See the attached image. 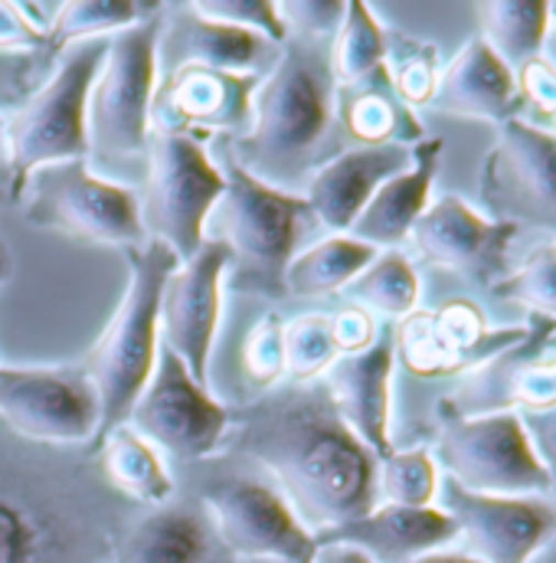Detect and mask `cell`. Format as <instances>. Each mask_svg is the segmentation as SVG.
I'll use <instances>...</instances> for the list:
<instances>
[{
	"instance_id": "11a10c76",
	"label": "cell",
	"mask_w": 556,
	"mask_h": 563,
	"mask_svg": "<svg viewBox=\"0 0 556 563\" xmlns=\"http://www.w3.org/2000/svg\"><path fill=\"white\" fill-rule=\"evenodd\" d=\"M554 125H556V119H554ZM554 139H556V129H554Z\"/></svg>"
},
{
	"instance_id": "7402d4cb",
	"label": "cell",
	"mask_w": 556,
	"mask_h": 563,
	"mask_svg": "<svg viewBox=\"0 0 556 563\" xmlns=\"http://www.w3.org/2000/svg\"><path fill=\"white\" fill-rule=\"evenodd\" d=\"M397 367L393 351V324H383L377 341L367 351L337 357L324 374L321 387L334 404L344 426L377 455L393 452L390 439V380Z\"/></svg>"
},
{
	"instance_id": "f907efd6",
	"label": "cell",
	"mask_w": 556,
	"mask_h": 563,
	"mask_svg": "<svg viewBox=\"0 0 556 563\" xmlns=\"http://www.w3.org/2000/svg\"><path fill=\"white\" fill-rule=\"evenodd\" d=\"M10 269H13V260H10V250L0 243V285H3V279L10 276Z\"/></svg>"
},
{
	"instance_id": "74e56055",
	"label": "cell",
	"mask_w": 556,
	"mask_h": 563,
	"mask_svg": "<svg viewBox=\"0 0 556 563\" xmlns=\"http://www.w3.org/2000/svg\"><path fill=\"white\" fill-rule=\"evenodd\" d=\"M498 298L531 308V314L556 321V253L554 246L534 250L521 269H514L508 279L494 288Z\"/></svg>"
},
{
	"instance_id": "d4e9b609",
	"label": "cell",
	"mask_w": 556,
	"mask_h": 563,
	"mask_svg": "<svg viewBox=\"0 0 556 563\" xmlns=\"http://www.w3.org/2000/svg\"><path fill=\"white\" fill-rule=\"evenodd\" d=\"M314 541H341L364 551L374 563H407L429 551H442L458 541L455 521L442 508H400L377 505L357 521L318 534Z\"/></svg>"
},
{
	"instance_id": "484cf974",
	"label": "cell",
	"mask_w": 556,
	"mask_h": 563,
	"mask_svg": "<svg viewBox=\"0 0 556 563\" xmlns=\"http://www.w3.org/2000/svg\"><path fill=\"white\" fill-rule=\"evenodd\" d=\"M438 161H442V139H422L413 144V164L403 174L390 177L370 197V203L360 210L347 236L374 246L377 253L400 250L429 207V190L438 174Z\"/></svg>"
},
{
	"instance_id": "ac0fdd59",
	"label": "cell",
	"mask_w": 556,
	"mask_h": 563,
	"mask_svg": "<svg viewBox=\"0 0 556 563\" xmlns=\"http://www.w3.org/2000/svg\"><path fill=\"white\" fill-rule=\"evenodd\" d=\"M518 233L485 220L458 197H442L425 207L410 243L429 266L448 269L478 291H494L511 276V243Z\"/></svg>"
},
{
	"instance_id": "7c38bea8",
	"label": "cell",
	"mask_w": 556,
	"mask_h": 563,
	"mask_svg": "<svg viewBox=\"0 0 556 563\" xmlns=\"http://www.w3.org/2000/svg\"><path fill=\"white\" fill-rule=\"evenodd\" d=\"M481 217L556 236V139L524 119L498 125L478 174Z\"/></svg>"
},
{
	"instance_id": "2e32d148",
	"label": "cell",
	"mask_w": 556,
	"mask_h": 563,
	"mask_svg": "<svg viewBox=\"0 0 556 563\" xmlns=\"http://www.w3.org/2000/svg\"><path fill=\"white\" fill-rule=\"evenodd\" d=\"M263 76L184 66L157 79L151 99V132L197 141L243 139L253 125V96Z\"/></svg>"
},
{
	"instance_id": "bcb514c9",
	"label": "cell",
	"mask_w": 556,
	"mask_h": 563,
	"mask_svg": "<svg viewBox=\"0 0 556 563\" xmlns=\"http://www.w3.org/2000/svg\"><path fill=\"white\" fill-rule=\"evenodd\" d=\"M308 563H374L364 551L341 541H314V554Z\"/></svg>"
},
{
	"instance_id": "3957f363",
	"label": "cell",
	"mask_w": 556,
	"mask_h": 563,
	"mask_svg": "<svg viewBox=\"0 0 556 563\" xmlns=\"http://www.w3.org/2000/svg\"><path fill=\"white\" fill-rule=\"evenodd\" d=\"M331 40L285 36L278 63L253 96V125L243 139H220L256 180L291 190L331 154L334 125Z\"/></svg>"
},
{
	"instance_id": "f546056e",
	"label": "cell",
	"mask_w": 556,
	"mask_h": 563,
	"mask_svg": "<svg viewBox=\"0 0 556 563\" xmlns=\"http://www.w3.org/2000/svg\"><path fill=\"white\" fill-rule=\"evenodd\" d=\"M481 43L491 46V53L518 73L531 59L541 56L544 36L551 30V7L547 3H514V0H488L475 3Z\"/></svg>"
},
{
	"instance_id": "5bb4252c",
	"label": "cell",
	"mask_w": 556,
	"mask_h": 563,
	"mask_svg": "<svg viewBox=\"0 0 556 563\" xmlns=\"http://www.w3.org/2000/svg\"><path fill=\"white\" fill-rule=\"evenodd\" d=\"M0 426L40 445L89 449L102 407L82 367H0Z\"/></svg>"
},
{
	"instance_id": "9c48e42d",
	"label": "cell",
	"mask_w": 556,
	"mask_h": 563,
	"mask_svg": "<svg viewBox=\"0 0 556 563\" xmlns=\"http://www.w3.org/2000/svg\"><path fill=\"white\" fill-rule=\"evenodd\" d=\"M223 170L207 144L190 135L151 132L141 200L144 236L164 243L180 263L207 243V220L223 197Z\"/></svg>"
},
{
	"instance_id": "d6a6232c",
	"label": "cell",
	"mask_w": 556,
	"mask_h": 563,
	"mask_svg": "<svg viewBox=\"0 0 556 563\" xmlns=\"http://www.w3.org/2000/svg\"><path fill=\"white\" fill-rule=\"evenodd\" d=\"M387 30L374 16V10L360 0H347L344 23L331 40V73L334 86H354L377 69H383Z\"/></svg>"
},
{
	"instance_id": "e575fe53",
	"label": "cell",
	"mask_w": 556,
	"mask_h": 563,
	"mask_svg": "<svg viewBox=\"0 0 556 563\" xmlns=\"http://www.w3.org/2000/svg\"><path fill=\"white\" fill-rule=\"evenodd\" d=\"M383 73L407 109L429 106L438 82V49L400 30H387Z\"/></svg>"
},
{
	"instance_id": "4dcf8cb0",
	"label": "cell",
	"mask_w": 556,
	"mask_h": 563,
	"mask_svg": "<svg viewBox=\"0 0 556 563\" xmlns=\"http://www.w3.org/2000/svg\"><path fill=\"white\" fill-rule=\"evenodd\" d=\"M337 298H341V305L360 308L370 318H383L387 324L403 321L407 314L416 311V269H413V263L400 250H387L357 279L351 282Z\"/></svg>"
},
{
	"instance_id": "f35d334b",
	"label": "cell",
	"mask_w": 556,
	"mask_h": 563,
	"mask_svg": "<svg viewBox=\"0 0 556 563\" xmlns=\"http://www.w3.org/2000/svg\"><path fill=\"white\" fill-rule=\"evenodd\" d=\"M190 7L216 23L259 33L273 43H285V26L278 20L276 0H190Z\"/></svg>"
},
{
	"instance_id": "f6af8a7d",
	"label": "cell",
	"mask_w": 556,
	"mask_h": 563,
	"mask_svg": "<svg viewBox=\"0 0 556 563\" xmlns=\"http://www.w3.org/2000/svg\"><path fill=\"white\" fill-rule=\"evenodd\" d=\"M53 49L46 36H40L16 0H0V53H46Z\"/></svg>"
},
{
	"instance_id": "1f68e13d",
	"label": "cell",
	"mask_w": 556,
	"mask_h": 563,
	"mask_svg": "<svg viewBox=\"0 0 556 563\" xmlns=\"http://www.w3.org/2000/svg\"><path fill=\"white\" fill-rule=\"evenodd\" d=\"M160 0H59L49 46L59 53L82 40H109L141 20L154 16Z\"/></svg>"
},
{
	"instance_id": "8fae6325",
	"label": "cell",
	"mask_w": 556,
	"mask_h": 563,
	"mask_svg": "<svg viewBox=\"0 0 556 563\" xmlns=\"http://www.w3.org/2000/svg\"><path fill=\"white\" fill-rule=\"evenodd\" d=\"M223 548L236 561L308 563L314 534L294 518L273 478L253 472H207L197 485Z\"/></svg>"
},
{
	"instance_id": "7a4b0ae2",
	"label": "cell",
	"mask_w": 556,
	"mask_h": 563,
	"mask_svg": "<svg viewBox=\"0 0 556 563\" xmlns=\"http://www.w3.org/2000/svg\"><path fill=\"white\" fill-rule=\"evenodd\" d=\"M138 511L102 482L89 449L0 426V563H109Z\"/></svg>"
},
{
	"instance_id": "52a82bcc",
	"label": "cell",
	"mask_w": 556,
	"mask_h": 563,
	"mask_svg": "<svg viewBox=\"0 0 556 563\" xmlns=\"http://www.w3.org/2000/svg\"><path fill=\"white\" fill-rule=\"evenodd\" d=\"M109 40H82L59 49L43 86L3 115V139L10 154V200L16 203L26 177L40 167L79 161L89 154L86 109L92 82L102 69Z\"/></svg>"
},
{
	"instance_id": "c3c4849f",
	"label": "cell",
	"mask_w": 556,
	"mask_h": 563,
	"mask_svg": "<svg viewBox=\"0 0 556 563\" xmlns=\"http://www.w3.org/2000/svg\"><path fill=\"white\" fill-rule=\"evenodd\" d=\"M10 184H13V177H10V154H7V139H3V115H0V194H7V197H10Z\"/></svg>"
},
{
	"instance_id": "ffe728a7",
	"label": "cell",
	"mask_w": 556,
	"mask_h": 563,
	"mask_svg": "<svg viewBox=\"0 0 556 563\" xmlns=\"http://www.w3.org/2000/svg\"><path fill=\"white\" fill-rule=\"evenodd\" d=\"M278 53L281 46L273 40L207 20L190 3L160 7V30H157V46H154L157 79L184 66L246 73V76L266 79L278 63Z\"/></svg>"
},
{
	"instance_id": "f5cc1de1",
	"label": "cell",
	"mask_w": 556,
	"mask_h": 563,
	"mask_svg": "<svg viewBox=\"0 0 556 563\" xmlns=\"http://www.w3.org/2000/svg\"><path fill=\"white\" fill-rule=\"evenodd\" d=\"M547 7H551V23L556 26V3H547Z\"/></svg>"
},
{
	"instance_id": "8992f818",
	"label": "cell",
	"mask_w": 556,
	"mask_h": 563,
	"mask_svg": "<svg viewBox=\"0 0 556 563\" xmlns=\"http://www.w3.org/2000/svg\"><path fill=\"white\" fill-rule=\"evenodd\" d=\"M157 30H160V10L135 26L109 36L102 69L89 92L86 161L99 177L125 187H132L129 180L138 170L144 174L147 167L151 99L157 89V63H154Z\"/></svg>"
},
{
	"instance_id": "44dd1931",
	"label": "cell",
	"mask_w": 556,
	"mask_h": 563,
	"mask_svg": "<svg viewBox=\"0 0 556 563\" xmlns=\"http://www.w3.org/2000/svg\"><path fill=\"white\" fill-rule=\"evenodd\" d=\"M413 164V147L380 144V147H341L324 164H318L301 184V200L321 230L344 236L370 197L397 174Z\"/></svg>"
},
{
	"instance_id": "d6986e66",
	"label": "cell",
	"mask_w": 556,
	"mask_h": 563,
	"mask_svg": "<svg viewBox=\"0 0 556 563\" xmlns=\"http://www.w3.org/2000/svg\"><path fill=\"white\" fill-rule=\"evenodd\" d=\"M230 253L223 243L207 240L197 256L180 263L160 295V344L170 347L187 371L210 387L213 344L220 331L223 285Z\"/></svg>"
},
{
	"instance_id": "7dc6e473",
	"label": "cell",
	"mask_w": 556,
	"mask_h": 563,
	"mask_svg": "<svg viewBox=\"0 0 556 563\" xmlns=\"http://www.w3.org/2000/svg\"><path fill=\"white\" fill-rule=\"evenodd\" d=\"M407 563H478L475 558H468L465 551H429V554H422V558H413V561Z\"/></svg>"
},
{
	"instance_id": "ab89813d",
	"label": "cell",
	"mask_w": 556,
	"mask_h": 563,
	"mask_svg": "<svg viewBox=\"0 0 556 563\" xmlns=\"http://www.w3.org/2000/svg\"><path fill=\"white\" fill-rule=\"evenodd\" d=\"M56 49L46 53H0V115H10L23 106L49 76Z\"/></svg>"
},
{
	"instance_id": "e0dca14e",
	"label": "cell",
	"mask_w": 556,
	"mask_h": 563,
	"mask_svg": "<svg viewBox=\"0 0 556 563\" xmlns=\"http://www.w3.org/2000/svg\"><path fill=\"white\" fill-rule=\"evenodd\" d=\"M527 334L524 328L488 331L485 314L468 298H452L435 311H413L393 328V351L400 364L416 377H448L475 371L501 351L514 347Z\"/></svg>"
},
{
	"instance_id": "4fadbf2b",
	"label": "cell",
	"mask_w": 556,
	"mask_h": 563,
	"mask_svg": "<svg viewBox=\"0 0 556 563\" xmlns=\"http://www.w3.org/2000/svg\"><path fill=\"white\" fill-rule=\"evenodd\" d=\"M125 426H132L157 452H167L180 462H207L223 452L230 435V410L187 371L170 347L160 344L154 374Z\"/></svg>"
},
{
	"instance_id": "60d3db41",
	"label": "cell",
	"mask_w": 556,
	"mask_h": 563,
	"mask_svg": "<svg viewBox=\"0 0 556 563\" xmlns=\"http://www.w3.org/2000/svg\"><path fill=\"white\" fill-rule=\"evenodd\" d=\"M285 36L304 40H334L344 23V0H276Z\"/></svg>"
},
{
	"instance_id": "836d02e7",
	"label": "cell",
	"mask_w": 556,
	"mask_h": 563,
	"mask_svg": "<svg viewBox=\"0 0 556 563\" xmlns=\"http://www.w3.org/2000/svg\"><path fill=\"white\" fill-rule=\"evenodd\" d=\"M438 478L442 472L429 449H393L377 465V498L380 505L432 508Z\"/></svg>"
},
{
	"instance_id": "681fc988",
	"label": "cell",
	"mask_w": 556,
	"mask_h": 563,
	"mask_svg": "<svg viewBox=\"0 0 556 563\" xmlns=\"http://www.w3.org/2000/svg\"><path fill=\"white\" fill-rule=\"evenodd\" d=\"M541 59L547 63V66H554L556 73V26L551 23V30H547V36H544V49H541Z\"/></svg>"
},
{
	"instance_id": "9a60e30c",
	"label": "cell",
	"mask_w": 556,
	"mask_h": 563,
	"mask_svg": "<svg viewBox=\"0 0 556 563\" xmlns=\"http://www.w3.org/2000/svg\"><path fill=\"white\" fill-rule=\"evenodd\" d=\"M435 501L478 563H534L556 538L551 495H475L442 475Z\"/></svg>"
},
{
	"instance_id": "f1b7e54d",
	"label": "cell",
	"mask_w": 556,
	"mask_h": 563,
	"mask_svg": "<svg viewBox=\"0 0 556 563\" xmlns=\"http://www.w3.org/2000/svg\"><path fill=\"white\" fill-rule=\"evenodd\" d=\"M380 253L354 236H324L304 246L285 273L288 298H334L357 279Z\"/></svg>"
},
{
	"instance_id": "ee69618b",
	"label": "cell",
	"mask_w": 556,
	"mask_h": 563,
	"mask_svg": "<svg viewBox=\"0 0 556 563\" xmlns=\"http://www.w3.org/2000/svg\"><path fill=\"white\" fill-rule=\"evenodd\" d=\"M524 435L531 442L534 459L541 462V468L547 472L551 485L556 492V407H544V410H518Z\"/></svg>"
},
{
	"instance_id": "8d00e7d4",
	"label": "cell",
	"mask_w": 556,
	"mask_h": 563,
	"mask_svg": "<svg viewBox=\"0 0 556 563\" xmlns=\"http://www.w3.org/2000/svg\"><path fill=\"white\" fill-rule=\"evenodd\" d=\"M240 371L246 384L259 394L276 390L285 377V321L278 311L263 314L240 344Z\"/></svg>"
},
{
	"instance_id": "7bdbcfd3",
	"label": "cell",
	"mask_w": 556,
	"mask_h": 563,
	"mask_svg": "<svg viewBox=\"0 0 556 563\" xmlns=\"http://www.w3.org/2000/svg\"><path fill=\"white\" fill-rule=\"evenodd\" d=\"M514 86L521 102H531L544 119H556V73L541 56L514 73Z\"/></svg>"
},
{
	"instance_id": "4316f807",
	"label": "cell",
	"mask_w": 556,
	"mask_h": 563,
	"mask_svg": "<svg viewBox=\"0 0 556 563\" xmlns=\"http://www.w3.org/2000/svg\"><path fill=\"white\" fill-rule=\"evenodd\" d=\"M334 125L341 129L344 139L360 147H380V144L413 147L425 139L413 109L400 102L383 69H377L374 76L354 86H341L334 92Z\"/></svg>"
},
{
	"instance_id": "816d5d0a",
	"label": "cell",
	"mask_w": 556,
	"mask_h": 563,
	"mask_svg": "<svg viewBox=\"0 0 556 563\" xmlns=\"http://www.w3.org/2000/svg\"><path fill=\"white\" fill-rule=\"evenodd\" d=\"M534 563H556V538L537 554V558H534Z\"/></svg>"
},
{
	"instance_id": "277c9868",
	"label": "cell",
	"mask_w": 556,
	"mask_h": 563,
	"mask_svg": "<svg viewBox=\"0 0 556 563\" xmlns=\"http://www.w3.org/2000/svg\"><path fill=\"white\" fill-rule=\"evenodd\" d=\"M213 154L226 187L207 220V240L226 246V279L240 295L288 298V263L304 250V236L318 230V220L311 217L301 194L269 187L243 170L223 141H213Z\"/></svg>"
},
{
	"instance_id": "5b68a950",
	"label": "cell",
	"mask_w": 556,
	"mask_h": 563,
	"mask_svg": "<svg viewBox=\"0 0 556 563\" xmlns=\"http://www.w3.org/2000/svg\"><path fill=\"white\" fill-rule=\"evenodd\" d=\"M125 263H129L125 295L109 328L82 361V371L92 380L102 407V426L96 442L129 420L135 400L154 374L157 351H160V295L170 273L180 266V260L164 243L154 240H147L138 250H125Z\"/></svg>"
},
{
	"instance_id": "603a6c76",
	"label": "cell",
	"mask_w": 556,
	"mask_h": 563,
	"mask_svg": "<svg viewBox=\"0 0 556 563\" xmlns=\"http://www.w3.org/2000/svg\"><path fill=\"white\" fill-rule=\"evenodd\" d=\"M109 563H236L197 498L141 508L119 534Z\"/></svg>"
},
{
	"instance_id": "9f6ffc18",
	"label": "cell",
	"mask_w": 556,
	"mask_h": 563,
	"mask_svg": "<svg viewBox=\"0 0 556 563\" xmlns=\"http://www.w3.org/2000/svg\"><path fill=\"white\" fill-rule=\"evenodd\" d=\"M554 253H556V243H554Z\"/></svg>"
},
{
	"instance_id": "d590c367",
	"label": "cell",
	"mask_w": 556,
	"mask_h": 563,
	"mask_svg": "<svg viewBox=\"0 0 556 563\" xmlns=\"http://www.w3.org/2000/svg\"><path fill=\"white\" fill-rule=\"evenodd\" d=\"M341 357L331 311H304L285 321V377L288 384H314Z\"/></svg>"
},
{
	"instance_id": "83f0119b",
	"label": "cell",
	"mask_w": 556,
	"mask_h": 563,
	"mask_svg": "<svg viewBox=\"0 0 556 563\" xmlns=\"http://www.w3.org/2000/svg\"><path fill=\"white\" fill-rule=\"evenodd\" d=\"M102 482L135 508H157L174 498V475L160 452L132 426H115L89 449Z\"/></svg>"
},
{
	"instance_id": "b9f144b4",
	"label": "cell",
	"mask_w": 556,
	"mask_h": 563,
	"mask_svg": "<svg viewBox=\"0 0 556 563\" xmlns=\"http://www.w3.org/2000/svg\"><path fill=\"white\" fill-rule=\"evenodd\" d=\"M380 321L370 318L367 311L360 308H351V305H341L337 311H331V331H334V341H337V351L341 357L344 354H357V351H367L377 334H380Z\"/></svg>"
},
{
	"instance_id": "ba28073f",
	"label": "cell",
	"mask_w": 556,
	"mask_h": 563,
	"mask_svg": "<svg viewBox=\"0 0 556 563\" xmlns=\"http://www.w3.org/2000/svg\"><path fill=\"white\" fill-rule=\"evenodd\" d=\"M16 203L23 220L92 246L138 250L147 243L135 187L99 177L86 157L40 167L26 177Z\"/></svg>"
},
{
	"instance_id": "6da1fadb",
	"label": "cell",
	"mask_w": 556,
	"mask_h": 563,
	"mask_svg": "<svg viewBox=\"0 0 556 563\" xmlns=\"http://www.w3.org/2000/svg\"><path fill=\"white\" fill-rule=\"evenodd\" d=\"M223 452L259 465L314 538L380 505V459L344 426L318 380L269 390L230 413Z\"/></svg>"
},
{
	"instance_id": "30bf717a",
	"label": "cell",
	"mask_w": 556,
	"mask_h": 563,
	"mask_svg": "<svg viewBox=\"0 0 556 563\" xmlns=\"http://www.w3.org/2000/svg\"><path fill=\"white\" fill-rule=\"evenodd\" d=\"M435 465L445 478L475 495H554V485L531 452L518 410L455 417L438 410Z\"/></svg>"
},
{
	"instance_id": "cb8c5ba5",
	"label": "cell",
	"mask_w": 556,
	"mask_h": 563,
	"mask_svg": "<svg viewBox=\"0 0 556 563\" xmlns=\"http://www.w3.org/2000/svg\"><path fill=\"white\" fill-rule=\"evenodd\" d=\"M429 106L445 115L478 119L491 125L521 119V109H524L518 86H514V73L478 36L468 40L455 53V59L438 73Z\"/></svg>"
},
{
	"instance_id": "db71d44e",
	"label": "cell",
	"mask_w": 556,
	"mask_h": 563,
	"mask_svg": "<svg viewBox=\"0 0 556 563\" xmlns=\"http://www.w3.org/2000/svg\"><path fill=\"white\" fill-rule=\"evenodd\" d=\"M236 563H281V561H236Z\"/></svg>"
}]
</instances>
